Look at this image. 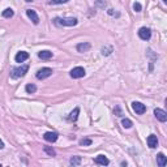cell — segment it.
Instances as JSON below:
<instances>
[{"label": "cell", "mask_w": 167, "mask_h": 167, "mask_svg": "<svg viewBox=\"0 0 167 167\" xmlns=\"http://www.w3.org/2000/svg\"><path fill=\"white\" fill-rule=\"evenodd\" d=\"M25 1H28V3H30V1H33V0H25Z\"/></svg>", "instance_id": "83f0119b"}, {"label": "cell", "mask_w": 167, "mask_h": 167, "mask_svg": "<svg viewBox=\"0 0 167 167\" xmlns=\"http://www.w3.org/2000/svg\"><path fill=\"white\" fill-rule=\"evenodd\" d=\"M121 125H123L124 128H127V129H129V128L132 127L133 124H132V121H130L129 119H123V120H121Z\"/></svg>", "instance_id": "44dd1931"}, {"label": "cell", "mask_w": 167, "mask_h": 167, "mask_svg": "<svg viewBox=\"0 0 167 167\" xmlns=\"http://www.w3.org/2000/svg\"><path fill=\"white\" fill-rule=\"evenodd\" d=\"M43 150H44V153L48 154L50 157H55V155H56V151H55L52 148H50V146H44Z\"/></svg>", "instance_id": "ffe728a7"}, {"label": "cell", "mask_w": 167, "mask_h": 167, "mask_svg": "<svg viewBox=\"0 0 167 167\" xmlns=\"http://www.w3.org/2000/svg\"><path fill=\"white\" fill-rule=\"evenodd\" d=\"M80 145H82V146H89V145H91V140H90V138H84V140L80 141Z\"/></svg>", "instance_id": "7402d4cb"}, {"label": "cell", "mask_w": 167, "mask_h": 167, "mask_svg": "<svg viewBox=\"0 0 167 167\" xmlns=\"http://www.w3.org/2000/svg\"><path fill=\"white\" fill-rule=\"evenodd\" d=\"M38 56H39V59H42V60H48V59H51V57H52V52L48 51V50L39 51L38 52Z\"/></svg>", "instance_id": "9a60e30c"}, {"label": "cell", "mask_w": 167, "mask_h": 167, "mask_svg": "<svg viewBox=\"0 0 167 167\" xmlns=\"http://www.w3.org/2000/svg\"><path fill=\"white\" fill-rule=\"evenodd\" d=\"M25 90H26V93L33 94V93H35V91H37V86L34 85V84H28L26 88H25Z\"/></svg>", "instance_id": "d6986e66"}, {"label": "cell", "mask_w": 167, "mask_h": 167, "mask_svg": "<svg viewBox=\"0 0 167 167\" xmlns=\"http://www.w3.org/2000/svg\"><path fill=\"white\" fill-rule=\"evenodd\" d=\"M13 14H14V12H13L12 8H7V9L3 10V17L4 18H10L13 17Z\"/></svg>", "instance_id": "ac0fdd59"}, {"label": "cell", "mask_w": 167, "mask_h": 167, "mask_svg": "<svg viewBox=\"0 0 167 167\" xmlns=\"http://www.w3.org/2000/svg\"><path fill=\"white\" fill-rule=\"evenodd\" d=\"M132 108L137 115H142L146 112V106L141 102H132Z\"/></svg>", "instance_id": "277c9868"}, {"label": "cell", "mask_w": 167, "mask_h": 167, "mask_svg": "<svg viewBox=\"0 0 167 167\" xmlns=\"http://www.w3.org/2000/svg\"><path fill=\"white\" fill-rule=\"evenodd\" d=\"M81 157H78V155H75V157H72L70 158V161H69V163L72 164V166H80L81 164Z\"/></svg>", "instance_id": "e0dca14e"}, {"label": "cell", "mask_w": 167, "mask_h": 167, "mask_svg": "<svg viewBox=\"0 0 167 167\" xmlns=\"http://www.w3.org/2000/svg\"><path fill=\"white\" fill-rule=\"evenodd\" d=\"M94 162H95L97 164H101V166H107V164L110 163V161L106 158L104 155H98V157H95V159H94Z\"/></svg>", "instance_id": "7c38bea8"}, {"label": "cell", "mask_w": 167, "mask_h": 167, "mask_svg": "<svg viewBox=\"0 0 167 167\" xmlns=\"http://www.w3.org/2000/svg\"><path fill=\"white\" fill-rule=\"evenodd\" d=\"M57 137H59V135L56 132H46L43 135V138L46 141H48V142H55L57 140Z\"/></svg>", "instance_id": "9c48e42d"}, {"label": "cell", "mask_w": 167, "mask_h": 167, "mask_svg": "<svg viewBox=\"0 0 167 167\" xmlns=\"http://www.w3.org/2000/svg\"><path fill=\"white\" fill-rule=\"evenodd\" d=\"M133 9H135V12H141L142 7H141L140 3H135V4H133Z\"/></svg>", "instance_id": "603a6c76"}, {"label": "cell", "mask_w": 167, "mask_h": 167, "mask_svg": "<svg viewBox=\"0 0 167 167\" xmlns=\"http://www.w3.org/2000/svg\"><path fill=\"white\" fill-rule=\"evenodd\" d=\"M78 114H80V108H78V107H76V108L69 114V120H70V121H76V120H77V117H78Z\"/></svg>", "instance_id": "2e32d148"}, {"label": "cell", "mask_w": 167, "mask_h": 167, "mask_svg": "<svg viewBox=\"0 0 167 167\" xmlns=\"http://www.w3.org/2000/svg\"><path fill=\"white\" fill-rule=\"evenodd\" d=\"M1 149H4V142L0 140V150H1Z\"/></svg>", "instance_id": "4316f807"}, {"label": "cell", "mask_w": 167, "mask_h": 167, "mask_svg": "<svg viewBox=\"0 0 167 167\" xmlns=\"http://www.w3.org/2000/svg\"><path fill=\"white\" fill-rule=\"evenodd\" d=\"M146 141H148V146L150 149H154V148H157V146H158V138H157L155 135H150Z\"/></svg>", "instance_id": "8fae6325"}, {"label": "cell", "mask_w": 167, "mask_h": 167, "mask_svg": "<svg viewBox=\"0 0 167 167\" xmlns=\"http://www.w3.org/2000/svg\"><path fill=\"white\" fill-rule=\"evenodd\" d=\"M90 43H88V42H84V43H78L77 46H76V48H77L78 52H86L90 50Z\"/></svg>", "instance_id": "5bb4252c"}, {"label": "cell", "mask_w": 167, "mask_h": 167, "mask_svg": "<svg viewBox=\"0 0 167 167\" xmlns=\"http://www.w3.org/2000/svg\"><path fill=\"white\" fill-rule=\"evenodd\" d=\"M0 167H1V164H0Z\"/></svg>", "instance_id": "f546056e"}, {"label": "cell", "mask_w": 167, "mask_h": 167, "mask_svg": "<svg viewBox=\"0 0 167 167\" xmlns=\"http://www.w3.org/2000/svg\"><path fill=\"white\" fill-rule=\"evenodd\" d=\"M29 70V65L25 64V65H21V67H17V68H13L10 70V77L12 78H20L22 76H25Z\"/></svg>", "instance_id": "7a4b0ae2"}, {"label": "cell", "mask_w": 167, "mask_h": 167, "mask_svg": "<svg viewBox=\"0 0 167 167\" xmlns=\"http://www.w3.org/2000/svg\"><path fill=\"white\" fill-rule=\"evenodd\" d=\"M163 1H164V3H167V0H163Z\"/></svg>", "instance_id": "f1b7e54d"}, {"label": "cell", "mask_w": 167, "mask_h": 167, "mask_svg": "<svg viewBox=\"0 0 167 167\" xmlns=\"http://www.w3.org/2000/svg\"><path fill=\"white\" fill-rule=\"evenodd\" d=\"M26 14H28V17L30 18L31 21H33L34 25H38V23H39V17H38V14H37L35 10H33V9H26Z\"/></svg>", "instance_id": "ba28073f"}, {"label": "cell", "mask_w": 167, "mask_h": 167, "mask_svg": "<svg viewBox=\"0 0 167 167\" xmlns=\"http://www.w3.org/2000/svg\"><path fill=\"white\" fill-rule=\"evenodd\" d=\"M69 1V0H52V3L54 4H64V3Z\"/></svg>", "instance_id": "d4e9b609"}, {"label": "cell", "mask_w": 167, "mask_h": 167, "mask_svg": "<svg viewBox=\"0 0 167 167\" xmlns=\"http://www.w3.org/2000/svg\"><path fill=\"white\" fill-rule=\"evenodd\" d=\"M52 69L51 68H48V67H44V68H42V69H39L38 72H37V75H35V77L38 78V80H44V78H47V77H50V76L52 75Z\"/></svg>", "instance_id": "3957f363"}, {"label": "cell", "mask_w": 167, "mask_h": 167, "mask_svg": "<svg viewBox=\"0 0 167 167\" xmlns=\"http://www.w3.org/2000/svg\"><path fill=\"white\" fill-rule=\"evenodd\" d=\"M54 22L60 26H75V25H77V18L76 17H67V18L56 17L54 20Z\"/></svg>", "instance_id": "6da1fadb"}, {"label": "cell", "mask_w": 167, "mask_h": 167, "mask_svg": "<svg viewBox=\"0 0 167 167\" xmlns=\"http://www.w3.org/2000/svg\"><path fill=\"white\" fill-rule=\"evenodd\" d=\"M115 112H116V114H117V116H121V111H120V107L119 106H116V107H115Z\"/></svg>", "instance_id": "484cf974"}, {"label": "cell", "mask_w": 167, "mask_h": 167, "mask_svg": "<svg viewBox=\"0 0 167 167\" xmlns=\"http://www.w3.org/2000/svg\"><path fill=\"white\" fill-rule=\"evenodd\" d=\"M111 52H112V47H108V48H104L103 47V48H102V54L103 55H110Z\"/></svg>", "instance_id": "cb8c5ba5"}, {"label": "cell", "mask_w": 167, "mask_h": 167, "mask_svg": "<svg viewBox=\"0 0 167 167\" xmlns=\"http://www.w3.org/2000/svg\"><path fill=\"white\" fill-rule=\"evenodd\" d=\"M85 75H86V72H85V69H84L82 67H76V68H73V69L70 70V77L72 78H81Z\"/></svg>", "instance_id": "5b68a950"}, {"label": "cell", "mask_w": 167, "mask_h": 167, "mask_svg": "<svg viewBox=\"0 0 167 167\" xmlns=\"http://www.w3.org/2000/svg\"><path fill=\"white\" fill-rule=\"evenodd\" d=\"M154 115H155L157 119H158L159 121H162V123H164L167 120V112L163 111V110H161V108L154 110Z\"/></svg>", "instance_id": "52a82bcc"}, {"label": "cell", "mask_w": 167, "mask_h": 167, "mask_svg": "<svg viewBox=\"0 0 167 167\" xmlns=\"http://www.w3.org/2000/svg\"><path fill=\"white\" fill-rule=\"evenodd\" d=\"M157 163H158L159 167H164L167 164V159H166V155L163 153H159L157 155Z\"/></svg>", "instance_id": "4fadbf2b"}, {"label": "cell", "mask_w": 167, "mask_h": 167, "mask_svg": "<svg viewBox=\"0 0 167 167\" xmlns=\"http://www.w3.org/2000/svg\"><path fill=\"white\" fill-rule=\"evenodd\" d=\"M138 37H140L142 41H149V39L151 38V31L149 28H141L140 30H138Z\"/></svg>", "instance_id": "8992f818"}, {"label": "cell", "mask_w": 167, "mask_h": 167, "mask_svg": "<svg viewBox=\"0 0 167 167\" xmlns=\"http://www.w3.org/2000/svg\"><path fill=\"white\" fill-rule=\"evenodd\" d=\"M29 59V54L26 51H20V52H17V55L14 56V60L17 63H23L25 60H28Z\"/></svg>", "instance_id": "30bf717a"}]
</instances>
